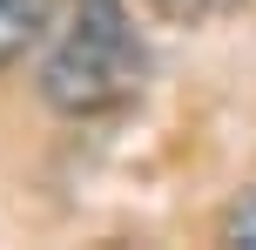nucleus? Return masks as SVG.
Wrapping results in <instances>:
<instances>
[{"label": "nucleus", "mask_w": 256, "mask_h": 250, "mask_svg": "<svg viewBox=\"0 0 256 250\" xmlns=\"http://www.w3.org/2000/svg\"><path fill=\"white\" fill-rule=\"evenodd\" d=\"M148 81V41L135 34L122 0H68L61 27L40 48V102L54 115H115Z\"/></svg>", "instance_id": "nucleus-1"}, {"label": "nucleus", "mask_w": 256, "mask_h": 250, "mask_svg": "<svg viewBox=\"0 0 256 250\" xmlns=\"http://www.w3.org/2000/svg\"><path fill=\"white\" fill-rule=\"evenodd\" d=\"M40 14H48V0H0V68L20 61L27 41H40Z\"/></svg>", "instance_id": "nucleus-2"}, {"label": "nucleus", "mask_w": 256, "mask_h": 250, "mask_svg": "<svg viewBox=\"0 0 256 250\" xmlns=\"http://www.w3.org/2000/svg\"><path fill=\"white\" fill-rule=\"evenodd\" d=\"M236 0H162L168 21H216V14H230Z\"/></svg>", "instance_id": "nucleus-3"}]
</instances>
